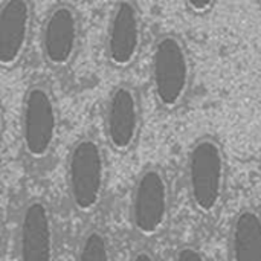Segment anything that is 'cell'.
Returning a JSON list of instances; mask_svg holds the SVG:
<instances>
[{
    "label": "cell",
    "mask_w": 261,
    "mask_h": 261,
    "mask_svg": "<svg viewBox=\"0 0 261 261\" xmlns=\"http://www.w3.org/2000/svg\"><path fill=\"white\" fill-rule=\"evenodd\" d=\"M60 133L57 98L46 81L28 86L21 99L20 141L24 156L32 162L46 161L55 150Z\"/></svg>",
    "instance_id": "6da1fadb"
},
{
    "label": "cell",
    "mask_w": 261,
    "mask_h": 261,
    "mask_svg": "<svg viewBox=\"0 0 261 261\" xmlns=\"http://www.w3.org/2000/svg\"><path fill=\"white\" fill-rule=\"evenodd\" d=\"M187 185L188 197L197 213L211 216L222 205L226 188V158L216 138H199L188 150Z\"/></svg>",
    "instance_id": "7a4b0ae2"
},
{
    "label": "cell",
    "mask_w": 261,
    "mask_h": 261,
    "mask_svg": "<svg viewBox=\"0 0 261 261\" xmlns=\"http://www.w3.org/2000/svg\"><path fill=\"white\" fill-rule=\"evenodd\" d=\"M107 182L106 153L92 136L80 138L66 162V184L72 206L80 214L96 211L102 202Z\"/></svg>",
    "instance_id": "3957f363"
},
{
    "label": "cell",
    "mask_w": 261,
    "mask_h": 261,
    "mask_svg": "<svg viewBox=\"0 0 261 261\" xmlns=\"http://www.w3.org/2000/svg\"><path fill=\"white\" fill-rule=\"evenodd\" d=\"M191 60L184 40L174 34L158 38L151 52V84L165 110L180 107L191 89Z\"/></svg>",
    "instance_id": "277c9868"
},
{
    "label": "cell",
    "mask_w": 261,
    "mask_h": 261,
    "mask_svg": "<svg viewBox=\"0 0 261 261\" xmlns=\"http://www.w3.org/2000/svg\"><path fill=\"white\" fill-rule=\"evenodd\" d=\"M170 184L161 168L144 170L133 187L130 220L135 232L144 239L159 236L170 219Z\"/></svg>",
    "instance_id": "5b68a950"
},
{
    "label": "cell",
    "mask_w": 261,
    "mask_h": 261,
    "mask_svg": "<svg viewBox=\"0 0 261 261\" xmlns=\"http://www.w3.org/2000/svg\"><path fill=\"white\" fill-rule=\"evenodd\" d=\"M81 44V17L75 6L58 3L44 17L40 35L41 55L52 69H66L73 63Z\"/></svg>",
    "instance_id": "8992f818"
},
{
    "label": "cell",
    "mask_w": 261,
    "mask_h": 261,
    "mask_svg": "<svg viewBox=\"0 0 261 261\" xmlns=\"http://www.w3.org/2000/svg\"><path fill=\"white\" fill-rule=\"evenodd\" d=\"M55 225L49 203L31 199L21 208L17 226V261H55Z\"/></svg>",
    "instance_id": "52a82bcc"
},
{
    "label": "cell",
    "mask_w": 261,
    "mask_h": 261,
    "mask_svg": "<svg viewBox=\"0 0 261 261\" xmlns=\"http://www.w3.org/2000/svg\"><path fill=\"white\" fill-rule=\"evenodd\" d=\"M144 24L139 8L133 2H119L113 5L107 32L106 58L115 69L132 67L141 54Z\"/></svg>",
    "instance_id": "ba28073f"
},
{
    "label": "cell",
    "mask_w": 261,
    "mask_h": 261,
    "mask_svg": "<svg viewBox=\"0 0 261 261\" xmlns=\"http://www.w3.org/2000/svg\"><path fill=\"white\" fill-rule=\"evenodd\" d=\"M142 107L138 92L130 84L115 86L107 98L104 128L109 145L118 153L130 151L139 138Z\"/></svg>",
    "instance_id": "9c48e42d"
},
{
    "label": "cell",
    "mask_w": 261,
    "mask_h": 261,
    "mask_svg": "<svg viewBox=\"0 0 261 261\" xmlns=\"http://www.w3.org/2000/svg\"><path fill=\"white\" fill-rule=\"evenodd\" d=\"M34 23V6L28 0L0 5V69L11 70L24 58Z\"/></svg>",
    "instance_id": "30bf717a"
},
{
    "label": "cell",
    "mask_w": 261,
    "mask_h": 261,
    "mask_svg": "<svg viewBox=\"0 0 261 261\" xmlns=\"http://www.w3.org/2000/svg\"><path fill=\"white\" fill-rule=\"evenodd\" d=\"M231 261H261V214L245 208L232 220L229 234Z\"/></svg>",
    "instance_id": "8fae6325"
},
{
    "label": "cell",
    "mask_w": 261,
    "mask_h": 261,
    "mask_svg": "<svg viewBox=\"0 0 261 261\" xmlns=\"http://www.w3.org/2000/svg\"><path fill=\"white\" fill-rule=\"evenodd\" d=\"M75 261H113L112 243L102 229L92 228L78 243Z\"/></svg>",
    "instance_id": "7c38bea8"
},
{
    "label": "cell",
    "mask_w": 261,
    "mask_h": 261,
    "mask_svg": "<svg viewBox=\"0 0 261 261\" xmlns=\"http://www.w3.org/2000/svg\"><path fill=\"white\" fill-rule=\"evenodd\" d=\"M174 261H208V258L199 248L193 245H187L176 252Z\"/></svg>",
    "instance_id": "4fadbf2b"
},
{
    "label": "cell",
    "mask_w": 261,
    "mask_h": 261,
    "mask_svg": "<svg viewBox=\"0 0 261 261\" xmlns=\"http://www.w3.org/2000/svg\"><path fill=\"white\" fill-rule=\"evenodd\" d=\"M185 6L194 15H205L216 6V3L214 2H196V0H191V2H187Z\"/></svg>",
    "instance_id": "5bb4252c"
},
{
    "label": "cell",
    "mask_w": 261,
    "mask_h": 261,
    "mask_svg": "<svg viewBox=\"0 0 261 261\" xmlns=\"http://www.w3.org/2000/svg\"><path fill=\"white\" fill-rule=\"evenodd\" d=\"M130 261H158V260H156V257H154V254H153L151 251H148V249H139V251H136V252L132 255Z\"/></svg>",
    "instance_id": "9a60e30c"
},
{
    "label": "cell",
    "mask_w": 261,
    "mask_h": 261,
    "mask_svg": "<svg viewBox=\"0 0 261 261\" xmlns=\"http://www.w3.org/2000/svg\"><path fill=\"white\" fill-rule=\"evenodd\" d=\"M3 132H5V110H3V106L0 102V142L3 138Z\"/></svg>",
    "instance_id": "2e32d148"
},
{
    "label": "cell",
    "mask_w": 261,
    "mask_h": 261,
    "mask_svg": "<svg viewBox=\"0 0 261 261\" xmlns=\"http://www.w3.org/2000/svg\"><path fill=\"white\" fill-rule=\"evenodd\" d=\"M260 12H261V3H260Z\"/></svg>",
    "instance_id": "e0dca14e"
}]
</instances>
